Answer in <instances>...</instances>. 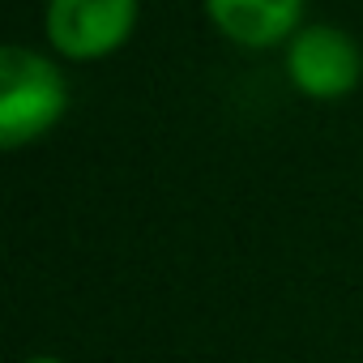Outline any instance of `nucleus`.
Instances as JSON below:
<instances>
[{"mask_svg": "<svg viewBox=\"0 0 363 363\" xmlns=\"http://www.w3.org/2000/svg\"><path fill=\"white\" fill-rule=\"evenodd\" d=\"M26 363H60V359H48V354H35V359H26Z\"/></svg>", "mask_w": 363, "mask_h": 363, "instance_id": "5", "label": "nucleus"}, {"mask_svg": "<svg viewBox=\"0 0 363 363\" xmlns=\"http://www.w3.org/2000/svg\"><path fill=\"white\" fill-rule=\"evenodd\" d=\"M206 9L227 39L244 48H269L295 35L303 0H206Z\"/></svg>", "mask_w": 363, "mask_h": 363, "instance_id": "4", "label": "nucleus"}, {"mask_svg": "<svg viewBox=\"0 0 363 363\" xmlns=\"http://www.w3.org/2000/svg\"><path fill=\"white\" fill-rule=\"evenodd\" d=\"M65 107L69 86L48 56L18 43L0 52V145L18 150L43 137L65 116Z\"/></svg>", "mask_w": 363, "mask_h": 363, "instance_id": "1", "label": "nucleus"}, {"mask_svg": "<svg viewBox=\"0 0 363 363\" xmlns=\"http://www.w3.org/2000/svg\"><path fill=\"white\" fill-rule=\"evenodd\" d=\"M137 22V0H48V39L69 60L116 52Z\"/></svg>", "mask_w": 363, "mask_h": 363, "instance_id": "2", "label": "nucleus"}, {"mask_svg": "<svg viewBox=\"0 0 363 363\" xmlns=\"http://www.w3.org/2000/svg\"><path fill=\"white\" fill-rule=\"evenodd\" d=\"M286 73L308 99H342L359 86L363 56L359 43L337 26H303L291 39Z\"/></svg>", "mask_w": 363, "mask_h": 363, "instance_id": "3", "label": "nucleus"}]
</instances>
